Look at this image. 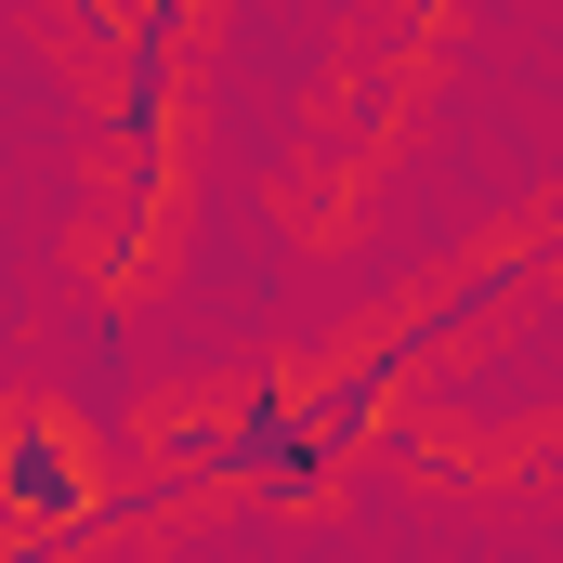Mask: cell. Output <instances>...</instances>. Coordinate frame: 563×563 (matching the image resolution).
Segmentation results:
<instances>
[{
  "instance_id": "6da1fadb",
  "label": "cell",
  "mask_w": 563,
  "mask_h": 563,
  "mask_svg": "<svg viewBox=\"0 0 563 563\" xmlns=\"http://www.w3.org/2000/svg\"><path fill=\"white\" fill-rule=\"evenodd\" d=\"M0 538H40V551L106 538V472H92V445L53 407H13L0 420Z\"/></svg>"
},
{
  "instance_id": "7a4b0ae2",
  "label": "cell",
  "mask_w": 563,
  "mask_h": 563,
  "mask_svg": "<svg viewBox=\"0 0 563 563\" xmlns=\"http://www.w3.org/2000/svg\"><path fill=\"white\" fill-rule=\"evenodd\" d=\"M341 472H354V459L314 432L301 380H250V394L223 407V485H236V498H263V511H314Z\"/></svg>"
},
{
  "instance_id": "3957f363",
  "label": "cell",
  "mask_w": 563,
  "mask_h": 563,
  "mask_svg": "<svg viewBox=\"0 0 563 563\" xmlns=\"http://www.w3.org/2000/svg\"><path fill=\"white\" fill-rule=\"evenodd\" d=\"M144 459L170 472V485H223V407H184V420L144 432Z\"/></svg>"
},
{
  "instance_id": "277c9868",
  "label": "cell",
  "mask_w": 563,
  "mask_h": 563,
  "mask_svg": "<svg viewBox=\"0 0 563 563\" xmlns=\"http://www.w3.org/2000/svg\"><path fill=\"white\" fill-rule=\"evenodd\" d=\"M380 119H394V66H367V79L341 92V132H380Z\"/></svg>"
},
{
  "instance_id": "5b68a950",
  "label": "cell",
  "mask_w": 563,
  "mask_h": 563,
  "mask_svg": "<svg viewBox=\"0 0 563 563\" xmlns=\"http://www.w3.org/2000/svg\"><path fill=\"white\" fill-rule=\"evenodd\" d=\"M420 13H445V0H420Z\"/></svg>"
}]
</instances>
